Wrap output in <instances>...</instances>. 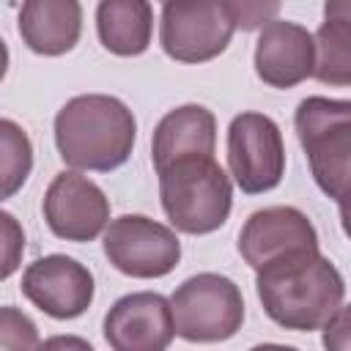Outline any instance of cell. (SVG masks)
<instances>
[{"label":"cell","mask_w":351,"mask_h":351,"mask_svg":"<svg viewBox=\"0 0 351 351\" xmlns=\"http://www.w3.org/2000/svg\"><path fill=\"white\" fill-rule=\"evenodd\" d=\"M225 0H170L159 19V44L178 63H206L222 55L236 33Z\"/></svg>","instance_id":"8992f818"},{"label":"cell","mask_w":351,"mask_h":351,"mask_svg":"<svg viewBox=\"0 0 351 351\" xmlns=\"http://www.w3.org/2000/svg\"><path fill=\"white\" fill-rule=\"evenodd\" d=\"M228 167L244 195L274 189L285 176L280 126L263 112H241L228 126Z\"/></svg>","instance_id":"ba28073f"},{"label":"cell","mask_w":351,"mask_h":351,"mask_svg":"<svg viewBox=\"0 0 351 351\" xmlns=\"http://www.w3.org/2000/svg\"><path fill=\"white\" fill-rule=\"evenodd\" d=\"M0 346L3 348H36L38 346L36 324L11 304L0 310Z\"/></svg>","instance_id":"d6986e66"},{"label":"cell","mask_w":351,"mask_h":351,"mask_svg":"<svg viewBox=\"0 0 351 351\" xmlns=\"http://www.w3.org/2000/svg\"><path fill=\"white\" fill-rule=\"evenodd\" d=\"M22 293L44 315L55 321L80 318L96 293L93 274L69 255H44L22 271Z\"/></svg>","instance_id":"30bf717a"},{"label":"cell","mask_w":351,"mask_h":351,"mask_svg":"<svg viewBox=\"0 0 351 351\" xmlns=\"http://www.w3.org/2000/svg\"><path fill=\"white\" fill-rule=\"evenodd\" d=\"M96 33L101 47L118 58L143 55L154 36L151 0H99Z\"/></svg>","instance_id":"2e32d148"},{"label":"cell","mask_w":351,"mask_h":351,"mask_svg":"<svg viewBox=\"0 0 351 351\" xmlns=\"http://www.w3.org/2000/svg\"><path fill=\"white\" fill-rule=\"evenodd\" d=\"M315 36V69L313 77L324 85H351V22L324 19Z\"/></svg>","instance_id":"e0dca14e"},{"label":"cell","mask_w":351,"mask_h":351,"mask_svg":"<svg viewBox=\"0 0 351 351\" xmlns=\"http://www.w3.org/2000/svg\"><path fill=\"white\" fill-rule=\"evenodd\" d=\"M324 346L329 351H351V302L340 304V310L324 326Z\"/></svg>","instance_id":"7402d4cb"},{"label":"cell","mask_w":351,"mask_h":351,"mask_svg":"<svg viewBox=\"0 0 351 351\" xmlns=\"http://www.w3.org/2000/svg\"><path fill=\"white\" fill-rule=\"evenodd\" d=\"M33 170V145L19 123L0 121V197H14Z\"/></svg>","instance_id":"ac0fdd59"},{"label":"cell","mask_w":351,"mask_h":351,"mask_svg":"<svg viewBox=\"0 0 351 351\" xmlns=\"http://www.w3.org/2000/svg\"><path fill=\"white\" fill-rule=\"evenodd\" d=\"M82 33L80 0H22L19 36L22 44L44 58L66 55L77 47Z\"/></svg>","instance_id":"5bb4252c"},{"label":"cell","mask_w":351,"mask_h":351,"mask_svg":"<svg viewBox=\"0 0 351 351\" xmlns=\"http://www.w3.org/2000/svg\"><path fill=\"white\" fill-rule=\"evenodd\" d=\"M47 228L66 241H93L110 225V200L96 181L74 170L52 178L41 203Z\"/></svg>","instance_id":"9c48e42d"},{"label":"cell","mask_w":351,"mask_h":351,"mask_svg":"<svg viewBox=\"0 0 351 351\" xmlns=\"http://www.w3.org/2000/svg\"><path fill=\"white\" fill-rule=\"evenodd\" d=\"M324 19L351 22V0H324Z\"/></svg>","instance_id":"603a6c76"},{"label":"cell","mask_w":351,"mask_h":351,"mask_svg":"<svg viewBox=\"0 0 351 351\" xmlns=\"http://www.w3.org/2000/svg\"><path fill=\"white\" fill-rule=\"evenodd\" d=\"M137 143L132 110L107 93H82L69 99L55 115V145L74 170L110 173L121 167Z\"/></svg>","instance_id":"7a4b0ae2"},{"label":"cell","mask_w":351,"mask_h":351,"mask_svg":"<svg viewBox=\"0 0 351 351\" xmlns=\"http://www.w3.org/2000/svg\"><path fill=\"white\" fill-rule=\"evenodd\" d=\"M217 148V118L203 104H181L170 110L154 129L151 162L154 170L184 159V156H214Z\"/></svg>","instance_id":"9a60e30c"},{"label":"cell","mask_w":351,"mask_h":351,"mask_svg":"<svg viewBox=\"0 0 351 351\" xmlns=\"http://www.w3.org/2000/svg\"><path fill=\"white\" fill-rule=\"evenodd\" d=\"M255 74L261 82L288 90L313 77L315 36L288 19H271L261 27L255 41Z\"/></svg>","instance_id":"4fadbf2b"},{"label":"cell","mask_w":351,"mask_h":351,"mask_svg":"<svg viewBox=\"0 0 351 351\" xmlns=\"http://www.w3.org/2000/svg\"><path fill=\"white\" fill-rule=\"evenodd\" d=\"M337 208H340V225H343V233L351 239V189L337 200Z\"/></svg>","instance_id":"cb8c5ba5"},{"label":"cell","mask_w":351,"mask_h":351,"mask_svg":"<svg viewBox=\"0 0 351 351\" xmlns=\"http://www.w3.org/2000/svg\"><path fill=\"white\" fill-rule=\"evenodd\" d=\"M225 5L230 8L236 27L250 33V30H261L266 22H271L282 5V0H225Z\"/></svg>","instance_id":"ffe728a7"},{"label":"cell","mask_w":351,"mask_h":351,"mask_svg":"<svg viewBox=\"0 0 351 351\" xmlns=\"http://www.w3.org/2000/svg\"><path fill=\"white\" fill-rule=\"evenodd\" d=\"M263 313L282 329L315 332L329 324L346 296V280L318 247L296 250L255 271Z\"/></svg>","instance_id":"6da1fadb"},{"label":"cell","mask_w":351,"mask_h":351,"mask_svg":"<svg viewBox=\"0 0 351 351\" xmlns=\"http://www.w3.org/2000/svg\"><path fill=\"white\" fill-rule=\"evenodd\" d=\"M173 337V304L154 291L126 293L104 315V340L115 351H165Z\"/></svg>","instance_id":"8fae6325"},{"label":"cell","mask_w":351,"mask_h":351,"mask_svg":"<svg viewBox=\"0 0 351 351\" xmlns=\"http://www.w3.org/2000/svg\"><path fill=\"white\" fill-rule=\"evenodd\" d=\"M156 176L162 208L176 230L206 236L228 222L233 184L214 156H184L156 170Z\"/></svg>","instance_id":"3957f363"},{"label":"cell","mask_w":351,"mask_h":351,"mask_svg":"<svg viewBox=\"0 0 351 351\" xmlns=\"http://www.w3.org/2000/svg\"><path fill=\"white\" fill-rule=\"evenodd\" d=\"M313 247H318V230L310 217L293 206L258 208L239 233V252L255 271L274 258Z\"/></svg>","instance_id":"7c38bea8"},{"label":"cell","mask_w":351,"mask_h":351,"mask_svg":"<svg viewBox=\"0 0 351 351\" xmlns=\"http://www.w3.org/2000/svg\"><path fill=\"white\" fill-rule=\"evenodd\" d=\"M0 222H3V239H5L3 244V280H5L19 266V255L25 252V233L8 211L0 214Z\"/></svg>","instance_id":"44dd1931"},{"label":"cell","mask_w":351,"mask_h":351,"mask_svg":"<svg viewBox=\"0 0 351 351\" xmlns=\"http://www.w3.org/2000/svg\"><path fill=\"white\" fill-rule=\"evenodd\" d=\"M104 255L126 277L156 280L170 274L181 261V241L173 228L145 217L123 214L104 228Z\"/></svg>","instance_id":"52a82bcc"},{"label":"cell","mask_w":351,"mask_h":351,"mask_svg":"<svg viewBox=\"0 0 351 351\" xmlns=\"http://www.w3.org/2000/svg\"><path fill=\"white\" fill-rule=\"evenodd\" d=\"M159 3H162V5H165V3H170V0H159Z\"/></svg>","instance_id":"d4e9b609"},{"label":"cell","mask_w":351,"mask_h":351,"mask_svg":"<svg viewBox=\"0 0 351 351\" xmlns=\"http://www.w3.org/2000/svg\"><path fill=\"white\" fill-rule=\"evenodd\" d=\"M293 126L313 181L340 200L351 189V99L307 96L293 112Z\"/></svg>","instance_id":"277c9868"},{"label":"cell","mask_w":351,"mask_h":351,"mask_svg":"<svg viewBox=\"0 0 351 351\" xmlns=\"http://www.w3.org/2000/svg\"><path fill=\"white\" fill-rule=\"evenodd\" d=\"M176 335L186 343H219L233 337L244 324V296L241 288L214 271L195 274L184 280L173 296Z\"/></svg>","instance_id":"5b68a950"}]
</instances>
